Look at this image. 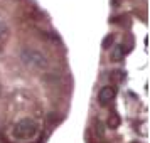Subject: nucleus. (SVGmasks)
Returning a JSON list of instances; mask_svg holds the SVG:
<instances>
[{"label":"nucleus","instance_id":"f257e3e1","mask_svg":"<svg viewBox=\"0 0 150 143\" xmlns=\"http://www.w3.org/2000/svg\"><path fill=\"white\" fill-rule=\"evenodd\" d=\"M21 61L29 66V68L32 69H47L49 62H47V57L39 52L37 49H30V47H25L21 51Z\"/></svg>","mask_w":150,"mask_h":143},{"label":"nucleus","instance_id":"f03ea898","mask_svg":"<svg viewBox=\"0 0 150 143\" xmlns=\"http://www.w3.org/2000/svg\"><path fill=\"white\" fill-rule=\"evenodd\" d=\"M37 135V125H35L34 120H30V118H24L21 121L15 123L14 130H12V136H14L15 140H30V138H34Z\"/></svg>","mask_w":150,"mask_h":143},{"label":"nucleus","instance_id":"7ed1b4c3","mask_svg":"<svg viewBox=\"0 0 150 143\" xmlns=\"http://www.w3.org/2000/svg\"><path fill=\"white\" fill-rule=\"evenodd\" d=\"M116 91L115 88H111V86H105V88L100 91V94H98V101L101 103V104H108L113 98H115Z\"/></svg>","mask_w":150,"mask_h":143},{"label":"nucleus","instance_id":"20e7f679","mask_svg":"<svg viewBox=\"0 0 150 143\" xmlns=\"http://www.w3.org/2000/svg\"><path fill=\"white\" fill-rule=\"evenodd\" d=\"M7 39H8V25L0 19V44H4Z\"/></svg>","mask_w":150,"mask_h":143},{"label":"nucleus","instance_id":"39448f33","mask_svg":"<svg viewBox=\"0 0 150 143\" xmlns=\"http://www.w3.org/2000/svg\"><path fill=\"white\" fill-rule=\"evenodd\" d=\"M111 59L113 61H122L123 59V47L122 46H115L111 51Z\"/></svg>","mask_w":150,"mask_h":143},{"label":"nucleus","instance_id":"423d86ee","mask_svg":"<svg viewBox=\"0 0 150 143\" xmlns=\"http://www.w3.org/2000/svg\"><path fill=\"white\" fill-rule=\"evenodd\" d=\"M118 125H120V118H118L116 115H113L111 118H110V126H111V128H116Z\"/></svg>","mask_w":150,"mask_h":143},{"label":"nucleus","instance_id":"0eeeda50","mask_svg":"<svg viewBox=\"0 0 150 143\" xmlns=\"http://www.w3.org/2000/svg\"><path fill=\"white\" fill-rule=\"evenodd\" d=\"M113 41V35H110V37H106L105 41H103V47L106 49V47H110V42Z\"/></svg>","mask_w":150,"mask_h":143}]
</instances>
